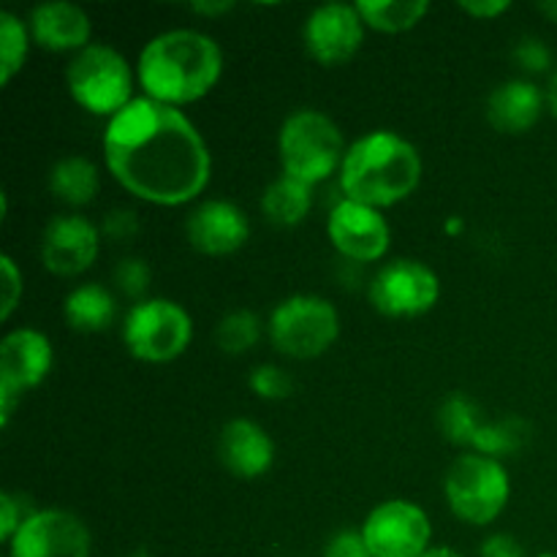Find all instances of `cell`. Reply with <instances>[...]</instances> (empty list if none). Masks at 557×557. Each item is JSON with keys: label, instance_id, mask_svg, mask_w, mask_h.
<instances>
[{"label": "cell", "instance_id": "obj_33", "mask_svg": "<svg viewBox=\"0 0 557 557\" xmlns=\"http://www.w3.org/2000/svg\"><path fill=\"white\" fill-rule=\"evenodd\" d=\"M101 232L107 234L109 239H120V243H123V239H131L136 232H139V221H136L134 212L114 210L107 215Z\"/></svg>", "mask_w": 557, "mask_h": 557}, {"label": "cell", "instance_id": "obj_4", "mask_svg": "<svg viewBox=\"0 0 557 557\" xmlns=\"http://www.w3.org/2000/svg\"><path fill=\"white\" fill-rule=\"evenodd\" d=\"M277 152L283 174L315 188L343 166L348 150L335 120L315 109H297L283 120Z\"/></svg>", "mask_w": 557, "mask_h": 557}, {"label": "cell", "instance_id": "obj_16", "mask_svg": "<svg viewBox=\"0 0 557 557\" xmlns=\"http://www.w3.org/2000/svg\"><path fill=\"white\" fill-rule=\"evenodd\" d=\"M101 250V232L82 215H58L41 237V261L52 275L76 277L90 270Z\"/></svg>", "mask_w": 557, "mask_h": 557}, {"label": "cell", "instance_id": "obj_24", "mask_svg": "<svg viewBox=\"0 0 557 557\" xmlns=\"http://www.w3.org/2000/svg\"><path fill=\"white\" fill-rule=\"evenodd\" d=\"M357 5L364 27L379 33H406L417 27L430 11L428 0H362Z\"/></svg>", "mask_w": 557, "mask_h": 557}, {"label": "cell", "instance_id": "obj_34", "mask_svg": "<svg viewBox=\"0 0 557 557\" xmlns=\"http://www.w3.org/2000/svg\"><path fill=\"white\" fill-rule=\"evenodd\" d=\"M482 557H525V549L511 533H495L482 544Z\"/></svg>", "mask_w": 557, "mask_h": 557}, {"label": "cell", "instance_id": "obj_40", "mask_svg": "<svg viewBox=\"0 0 557 557\" xmlns=\"http://www.w3.org/2000/svg\"><path fill=\"white\" fill-rule=\"evenodd\" d=\"M128 557H150V555H145V553H134V555H128Z\"/></svg>", "mask_w": 557, "mask_h": 557}, {"label": "cell", "instance_id": "obj_12", "mask_svg": "<svg viewBox=\"0 0 557 557\" xmlns=\"http://www.w3.org/2000/svg\"><path fill=\"white\" fill-rule=\"evenodd\" d=\"M438 422L451 444L471 446L476 455L495 457V460L500 455H511V451H517L525 444V424L520 419L487 422L476 408V403L462 395L449 397L441 406Z\"/></svg>", "mask_w": 557, "mask_h": 557}, {"label": "cell", "instance_id": "obj_31", "mask_svg": "<svg viewBox=\"0 0 557 557\" xmlns=\"http://www.w3.org/2000/svg\"><path fill=\"white\" fill-rule=\"evenodd\" d=\"M30 515L33 511H22V498L3 493V498H0V539H3V542H11L14 533L20 531L22 522Z\"/></svg>", "mask_w": 557, "mask_h": 557}, {"label": "cell", "instance_id": "obj_15", "mask_svg": "<svg viewBox=\"0 0 557 557\" xmlns=\"http://www.w3.org/2000/svg\"><path fill=\"white\" fill-rule=\"evenodd\" d=\"M326 228H330V239L337 253L348 261H359V264L384 259L392 243L389 223L381 215V210L348 199H343L332 210Z\"/></svg>", "mask_w": 557, "mask_h": 557}, {"label": "cell", "instance_id": "obj_3", "mask_svg": "<svg viewBox=\"0 0 557 557\" xmlns=\"http://www.w3.org/2000/svg\"><path fill=\"white\" fill-rule=\"evenodd\" d=\"M422 180L417 147L395 131H373L348 147L341 166V188L348 201L384 210L406 201Z\"/></svg>", "mask_w": 557, "mask_h": 557}, {"label": "cell", "instance_id": "obj_14", "mask_svg": "<svg viewBox=\"0 0 557 557\" xmlns=\"http://www.w3.org/2000/svg\"><path fill=\"white\" fill-rule=\"evenodd\" d=\"M302 36L310 58L326 69H335L359 52L364 41V20L357 5L326 3L308 16Z\"/></svg>", "mask_w": 557, "mask_h": 557}, {"label": "cell", "instance_id": "obj_8", "mask_svg": "<svg viewBox=\"0 0 557 557\" xmlns=\"http://www.w3.org/2000/svg\"><path fill=\"white\" fill-rule=\"evenodd\" d=\"M194 337V324L183 305L172 299H141L131 308L123 324V343L139 362L163 364L183 357Z\"/></svg>", "mask_w": 557, "mask_h": 557}, {"label": "cell", "instance_id": "obj_38", "mask_svg": "<svg viewBox=\"0 0 557 557\" xmlns=\"http://www.w3.org/2000/svg\"><path fill=\"white\" fill-rule=\"evenodd\" d=\"M539 11H542L544 16H549L557 25V0H544V3H539Z\"/></svg>", "mask_w": 557, "mask_h": 557}, {"label": "cell", "instance_id": "obj_25", "mask_svg": "<svg viewBox=\"0 0 557 557\" xmlns=\"http://www.w3.org/2000/svg\"><path fill=\"white\" fill-rule=\"evenodd\" d=\"M27 41L30 38H27L25 22L11 11H3L0 14V82L3 85H9L25 65L27 47H30Z\"/></svg>", "mask_w": 557, "mask_h": 557}, {"label": "cell", "instance_id": "obj_7", "mask_svg": "<svg viewBox=\"0 0 557 557\" xmlns=\"http://www.w3.org/2000/svg\"><path fill=\"white\" fill-rule=\"evenodd\" d=\"M341 335L335 305L315 294H294L270 315V341L283 357L315 359L332 348Z\"/></svg>", "mask_w": 557, "mask_h": 557}, {"label": "cell", "instance_id": "obj_37", "mask_svg": "<svg viewBox=\"0 0 557 557\" xmlns=\"http://www.w3.org/2000/svg\"><path fill=\"white\" fill-rule=\"evenodd\" d=\"M547 107H549V112H553L557 117V71H555L553 79H549V85H547Z\"/></svg>", "mask_w": 557, "mask_h": 557}, {"label": "cell", "instance_id": "obj_28", "mask_svg": "<svg viewBox=\"0 0 557 557\" xmlns=\"http://www.w3.org/2000/svg\"><path fill=\"white\" fill-rule=\"evenodd\" d=\"M114 283L125 297H141L150 286V267L141 259H123L114 270Z\"/></svg>", "mask_w": 557, "mask_h": 557}, {"label": "cell", "instance_id": "obj_27", "mask_svg": "<svg viewBox=\"0 0 557 557\" xmlns=\"http://www.w3.org/2000/svg\"><path fill=\"white\" fill-rule=\"evenodd\" d=\"M248 384L253 395L261 397V400H286L294 392L292 375L283 368H277V364H259V368H253Z\"/></svg>", "mask_w": 557, "mask_h": 557}, {"label": "cell", "instance_id": "obj_19", "mask_svg": "<svg viewBox=\"0 0 557 557\" xmlns=\"http://www.w3.org/2000/svg\"><path fill=\"white\" fill-rule=\"evenodd\" d=\"M30 36L49 52H82L90 47V16L74 3H41L30 14Z\"/></svg>", "mask_w": 557, "mask_h": 557}, {"label": "cell", "instance_id": "obj_20", "mask_svg": "<svg viewBox=\"0 0 557 557\" xmlns=\"http://www.w3.org/2000/svg\"><path fill=\"white\" fill-rule=\"evenodd\" d=\"M544 96L539 85L528 79H511L495 87L487 98V120L500 134H525L544 112Z\"/></svg>", "mask_w": 557, "mask_h": 557}, {"label": "cell", "instance_id": "obj_17", "mask_svg": "<svg viewBox=\"0 0 557 557\" xmlns=\"http://www.w3.org/2000/svg\"><path fill=\"white\" fill-rule=\"evenodd\" d=\"M190 248L205 256H232L248 243L250 223L237 205L223 199L201 201L185 221Z\"/></svg>", "mask_w": 557, "mask_h": 557}, {"label": "cell", "instance_id": "obj_39", "mask_svg": "<svg viewBox=\"0 0 557 557\" xmlns=\"http://www.w3.org/2000/svg\"><path fill=\"white\" fill-rule=\"evenodd\" d=\"M422 557H462V555L455 553V549H449V547H430Z\"/></svg>", "mask_w": 557, "mask_h": 557}, {"label": "cell", "instance_id": "obj_21", "mask_svg": "<svg viewBox=\"0 0 557 557\" xmlns=\"http://www.w3.org/2000/svg\"><path fill=\"white\" fill-rule=\"evenodd\" d=\"M114 313H117V305H114L112 292L103 288L101 283L76 286L63 302V315L71 330L85 332V335H96V332L107 330L114 321Z\"/></svg>", "mask_w": 557, "mask_h": 557}, {"label": "cell", "instance_id": "obj_26", "mask_svg": "<svg viewBox=\"0 0 557 557\" xmlns=\"http://www.w3.org/2000/svg\"><path fill=\"white\" fill-rule=\"evenodd\" d=\"M259 337L261 321L253 310H234V313H228L215 330L218 348H221L223 354H232V357L250 351V348L259 343Z\"/></svg>", "mask_w": 557, "mask_h": 557}, {"label": "cell", "instance_id": "obj_18", "mask_svg": "<svg viewBox=\"0 0 557 557\" xmlns=\"http://www.w3.org/2000/svg\"><path fill=\"white\" fill-rule=\"evenodd\" d=\"M218 457L232 476L259 479L275 462V444L261 424L232 419L218 435Z\"/></svg>", "mask_w": 557, "mask_h": 557}, {"label": "cell", "instance_id": "obj_30", "mask_svg": "<svg viewBox=\"0 0 557 557\" xmlns=\"http://www.w3.org/2000/svg\"><path fill=\"white\" fill-rule=\"evenodd\" d=\"M0 267H3V308H0V315H3V321H9L22 297V272L11 256H3Z\"/></svg>", "mask_w": 557, "mask_h": 557}, {"label": "cell", "instance_id": "obj_23", "mask_svg": "<svg viewBox=\"0 0 557 557\" xmlns=\"http://www.w3.org/2000/svg\"><path fill=\"white\" fill-rule=\"evenodd\" d=\"M101 188V177L92 161L82 156L60 158L49 174V190L69 207L90 205Z\"/></svg>", "mask_w": 557, "mask_h": 557}, {"label": "cell", "instance_id": "obj_36", "mask_svg": "<svg viewBox=\"0 0 557 557\" xmlns=\"http://www.w3.org/2000/svg\"><path fill=\"white\" fill-rule=\"evenodd\" d=\"M234 3H194L190 11L196 14H223V11H232Z\"/></svg>", "mask_w": 557, "mask_h": 557}, {"label": "cell", "instance_id": "obj_32", "mask_svg": "<svg viewBox=\"0 0 557 557\" xmlns=\"http://www.w3.org/2000/svg\"><path fill=\"white\" fill-rule=\"evenodd\" d=\"M324 557H373L364 544L362 531H343L326 544Z\"/></svg>", "mask_w": 557, "mask_h": 557}, {"label": "cell", "instance_id": "obj_11", "mask_svg": "<svg viewBox=\"0 0 557 557\" xmlns=\"http://www.w3.org/2000/svg\"><path fill=\"white\" fill-rule=\"evenodd\" d=\"M362 539L373 557H422L430 549L433 525L417 504L386 500L368 515Z\"/></svg>", "mask_w": 557, "mask_h": 557}, {"label": "cell", "instance_id": "obj_13", "mask_svg": "<svg viewBox=\"0 0 557 557\" xmlns=\"http://www.w3.org/2000/svg\"><path fill=\"white\" fill-rule=\"evenodd\" d=\"M9 544L11 557H90V531L63 509L33 511Z\"/></svg>", "mask_w": 557, "mask_h": 557}, {"label": "cell", "instance_id": "obj_10", "mask_svg": "<svg viewBox=\"0 0 557 557\" xmlns=\"http://www.w3.org/2000/svg\"><path fill=\"white\" fill-rule=\"evenodd\" d=\"M54 362L52 343L44 332L22 330L9 332L0 343V422H11L22 392L33 389L49 375Z\"/></svg>", "mask_w": 557, "mask_h": 557}, {"label": "cell", "instance_id": "obj_9", "mask_svg": "<svg viewBox=\"0 0 557 557\" xmlns=\"http://www.w3.org/2000/svg\"><path fill=\"white\" fill-rule=\"evenodd\" d=\"M441 281L424 261L395 259L375 272L370 283V302L389 319H413L435 308Z\"/></svg>", "mask_w": 557, "mask_h": 557}, {"label": "cell", "instance_id": "obj_35", "mask_svg": "<svg viewBox=\"0 0 557 557\" xmlns=\"http://www.w3.org/2000/svg\"><path fill=\"white\" fill-rule=\"evenodd\" d=\"M460 9L466 11V14L476 16V20H495V16H500L504 11L511 9L509 0H490V3H473V0H468V3H460Z\"/></svg>", "mask_w": 557, "mask_h": 557}, {"label": "cell", "instance_id": "obj_5", "mask_svg": "<svg viewBox=\"0 0 557 557\" xmlns=\"http://www.w3.org/2000/svg\"><path fill=\"white\" fill-rule=\"evenodd\" d=\"M69 92L85 112L98 117H117L134 101V74L117 49L90 44L74 54L65 71Z\"/></svg>", "mask_w": 557, "mask_h": 557}, {"label": "cell", "instance_id": "obj_22", "mask_svg": "<svg viewBox=\"0 0 557 557\" xmlns=\"http://www.w3.org/2000/svg\"><path fill=\"white\" fill-rule=\"evenodd\" d=\"M310 207H313V188L288 174H281L261 196V210L267 221L281 228L299 226L308 218Z\"/></svg>", "mask_w": 557, "mask_h": 557}, {"label": "cell", "instance_id": "obj_41", "mask_svg": "<svg viewBox=\"0 0 557 557\" xmlns=\"http://www.w3.org/2000/svg\"><path fill=\"white\" fill-rule=\"evenodd\" d=\"M542 557H557V555H542Z\"/></svg>", "mask_w": 557, "mask_h": 557}, {"label": "cell", "instance_id": "obj_1", "mask_svg": "<svg viewBox=\"0 0 557 557\" xmlns=\"http://www.w3.org/2000/svg\"><path fill=\"white\" fill-rule=\"evenodd\" d=\"M103 158L131 196L158 207L188 205L210 183V150L196 125L152 98H134L109 120Z\"/></svg>", "mask_w": 557, "mask_h": 557}, {"label": "cell", "instance_id": "obj_29", "mask_svg": "<svg viewBox=\"0 0 557 557\" xmlns=\"http://www.w3.org/2000/svg\"><path fill=\"white\" fill-rule=\"evenodd\" d=\"M515 60L520 63V69L539 74V71H547L553 65V52L539 38H522L515 47Z\"/></svg>", "mask_w": 557, "mask_h": 557}, {"label": "cell", "instance_id": "obj_6", "mask_svg": "<svg viewBox=\"0 0 557 557\" xmlns=\"http://www.w3.org/2000/svg\"><path fill=\"white\" fill-rule=\"evenodd\" d=\"M444 495L457 520L468 525H490L509 504V471L495 457L468 451L446 471Z\"/></svg>", "mask_w": 557, "mask_h": 557}, {"label": "cell", "instance_id": "obj_2", "mask_svg": "<svg viewBox=\"0 0 557 557\" xmlns=\"http://www.w3.org/2000/svg\"><path fill=\"white\" fill-rule=\"evenodd\" d=\"M139 85L145 98L166 107H185L218 85L223 74V52L199 30H169L152 38L139 54Z\"/></svg>", "mask_w": 557, "mask_h": 557}]
</instances>
